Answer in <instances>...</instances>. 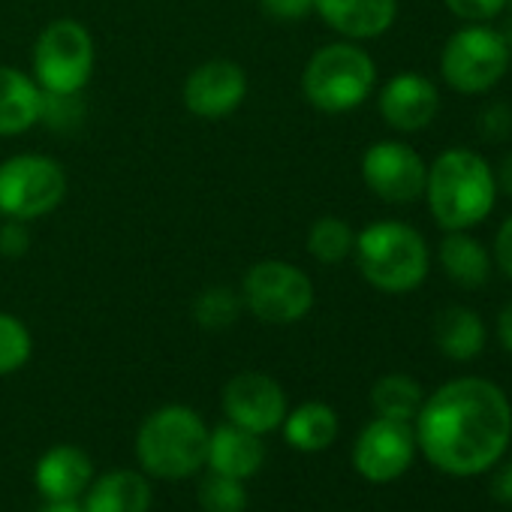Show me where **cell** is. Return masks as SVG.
Listing matches in <instances>:
<instances>
[{"instance_id":"7402d4cb","label":"cell","mask_w":512,"mask_h":512,"mask_svg":"<svg viewBox=\"0 0 512 512\" xmlns=\"http://www.w3.org/2000/svg\"><path fill=\"white\" fill-rule=\"evenodd\" d=\"M284 437L299 452H323L338 437V413L323 401H305L284 419Z\"/></svg>"},{"instance_id":"3957f363","label":"cell","mask_w":512,"mask_h":512,"mask_svg":"<svg viewBox=\"0 0 512 512\" xmlns=\"http://www.w3.org/2000/svg\"><path fill=\"white\" fill-rule=\"evenodd\" d=\"M353 256L359 275L380 293L404 296L425 284L431 250L419 229L401 220H377L356 232Z\"/></svg>"},{"instance_id":"2e32d148","label":"cell","mask_w":512,"mask_h":512,"mask_svg":"<svg viewBox=\"0 0 512 512\" xmlns=\"http://www.w3.org/2000/svg\"><path fill=\"white\" fill-rule=\"evenodd\" d=\"M266 461V449L260 434L244 431L232 422L217 425L214 431H208V455L205 464L214 473L232 476V479H250L253 473H260Z\"/></svg>"},{"instance_id":"603a6c76","label":"cell","mask_w":512,"mask_h":512,"mask_svg":"<svg viewBox=\"0 0 512 512\" xmlns=\"http://www.w3.org/2000/svg\"><path fill=\"white\" fill-rule=\"evenodd\" d=\"M422 401H425L422 386L413 377H407V374H386V377H380L371 386V407L383 419H395V422H410L413 425Z\"/></svg>"},{"instance_id":"5bb4252c","label":"cell","mask_w":512,"mask_h":512,"mask_svg":"<svg viewBox=\"0 0 512 512\" xmlns=\"http://www.w3.org/2000/svg\"><path fill=\"white\" fill-rule=\"evenodd\" d=\"M383 121L398 133H419L431 127V121L440 112V91L437 85L422 73H398L392 76L377 97Z\"/></svg>"},{"instance_id":"5b68a950","label":"cell","mask_w":512,"mask_h":512,"mask_svg":"<svg viewBox=\"0 0 512 512\" xmlns=\"http://www.w3.org/2000/svg\"><path fill=\"white\" fill-rule=\"evenodd\" d=\"M377 85L374 58L353 40L329 43L311 55L302 73L305 100L329 115L359 109Z\"/></svg>"},{"instance_id":"e575fe53","label":"cell","mask_w":512,"mask_h":512,"mask_svg":"<svg viewBox=\"0 0 512 512\" xmlns=\"http://www.w3.org/2000/svg\"><path fill=\"white\" fill-rule=\"evenodd\" d=\"M497 341L506 353H512V299L497 314Z\"/></svg>"},{"instance_id":"7a4b0ae2","label":"cell","mask_w":512,"mask_h":512,"mask_svg":"<svg viewBox=\"0 0 512 512\" xmlns=\"http://www.w3.org/2000/svg\"><path fill=\"white\" fill-rule=\"evenodd\" d=\"M425 202L443 232L479 226L497 205L491 163L473 148H446L428 166Z\"/></svg>"},{"instance_id":"d6a6232c","label":"cell","mask_w":512,"mask_h":512,"mask_svg":"<svg viewBox=\"0 0 512 512\" xmlns=\"http://www.w3.org/2000/svg\"><path fill=\"white\" fill-rule=\"evenodd\" d=\"M491 256H494L497 269L512 281V214L500 223V229H497V235H494V250H491Z\"/></svg>"},{"instance_id":"4dcf8cb0","label":"cell","mask_w":512,"mask_h":512,"mask_svg":"<svg viewBox=\"0 0 512 512\" xmlns=\"http://www.w3.org/2000/svg\"><path fill=\"white\" fill-rule=\"evenodd\" d=\"M28 247H31L28 223L7 217V223L0 226V253H4V256H22V253H28Z\"/></svg>"},{"instance_id":"ffe728a7","label":"cell","mask_w":512,"mask_h":512,"mask_svg":"<svg viewBox=\"0 0 512 512\" xmlns=\"http://www.w3.org/2000/svg\"><path fill=\"white\" fill-rule=\"evenodd\" d=\"M488 332L473 308L449 305L434 320V344L452 362H473L485 350Z\"/></svg>"},{"instance_id":"4316f807","label":"cell","mask_w":512,"mask_h":512,"mask_svg":"<svg viewBox=\"0 0 512 512\" xmlns=\"http://www.w3.org/2000/svg\"><path fill=\"white\" fill-rule=\"evenodd\" d=\"M199 503L205 512H244L247 494H244L241 479H232V476L211 470L199 485Z\"/></svg>"},{"instance_id":"4fadbf2b","label":"cell","mask_w":512,"mask_h":512,"mask_svg":"<svg viewBox=\"0 0 512 512\" xmlns=\"http://www.w3.org/2000/svg\"><path fill=\"white\" fill-rule=\"evenodd\" d=\"M247 97V73L235 61H205L184 82V106L196 118H226Z\"/></svg>"},{"instance_id":"484cf974","label":"cell","mask_w":512,"mask_h":512,"mask_svg":"<svg viewBox=\"0 0 512 512\" xmlns=\"http://www.w3.org/2000/svg\"><path fill=\"white\" fill-rule=\"evenodd\" d=\"M31 350H34V341H31L28 326L19 317L0 311V374H13L25 368L31 359Z\"/></svg>"},{"instance_id":"30bf717a","label":"cell","mask_w":512,"mask_h":512,"mask_svg":"<svg viewBox=\"0 0 512 512\" xmlns=\"http://www.w3.org/2000/svg\"><path fill=\"white\" fill-rule=\"evenodd\" d=\"M428 163L416 148L398 139L374 142L362 154L365 187L389 205H413L425 196Z\"/></svg>"},{"instance_id":"d590c367","label":"cell","mask_w":512,"mask_h":512,"mask_svg":"<svg viewBox=\"0 0 512 512\" xmlns=\"http://www.w3.org/2000/svg\"><path fill=\"white\" fill-rule=\"evenodd\" d=\"M494 178H497V190H500L503 196H509V199H512V151L500 160V166H497Z\"/></svg>"},{"instance_id":"d4e9b609","label":"cell","mask_w":512,"mask_h":512,"mask_svg":"<svg viewBox=\"0 0 512 512\" xmlns=\"http://www.w3.org/2000/svg\"><path fill=\"white\" fill-rule=\"evenodd\" d=\"M238 311H241V296L226 287H211L199 293V299L193 302V320L208 332L229 329L238 320Z\"/></svg>"},{"instance_id":"8fae6325","label":"cell","mask_w":512,"mask_h":512,"mask_svg":"<svg viewBox=\"0 0 512 512\" xmlns=\"http://www.w3.org/2000/svg\"><path fill=\"white\" fill-rule=\"evenodd\" d=\"M416 455V434L410 422H395L377 416L368 422L353 446V464L362 479L386 485L407 473Z\"/></svg>"},{"instance_id":"8d00e7d4","label":"cell","mask_w":512,"mask_h":512,"mask_svg":"<svg viewBox=\"0 0 512 512\" xmlns=\"http://www.w3.org/2000/svg\"><path fill=\"white\" fill-rule=\"evenodd\" d=\"M43 512H85L82 506H76L73 500H58V503H49Z\"/></svg>"},{"instance_id":"6da1fadb","label":"cell","mask_w":512,"mask_h":512,"mask_svg":"<svg viewBox=\"0 0 512 512\" xmlns=\"http://www.w3.org/2000/svg\"><path fill=\"white\" fill-rule=\"evenodd\" d=\"M416 449L449 476L491 470L512 440V404L485 377H458L434 389L413 419Z\"/></svg>"},{"instance_id":"f546056e","label":"cell","mask_w":512,"mask_h":512,"mask_svg":"<svg viewBox=\"0 0 512 512\" xmlns=\"http://www.w3.org/2000/svg\"><path fill=\"white\" fill-rule=\"evenodd\" d=\"M479 130L488 142H503L512 133V112L506 103H491L479 115Z\"/></svg>"},{"instance_id":"277c9868","label":"cell","mask_w":512,"mask_h":512,"mask_svg":"<svg viewBox=\"0 0 512 512\" xmlns=\"http://www.w3.org/2000/svg\"><path fill=\"white\" fill-rule=\"evenodd\" d=\"M136 455L142 470L157 479H187L205 464L208 428L190 407H160L142 422L136 434Z\"/></svg>"},{"instance_id":"e0dca14e","label":"cell","mask_w":512,"mask_h":512,"mask_svg":"<svg viewBox=\"0 0 512 512\" xmlns=\"http://www.w3.org/2000/svg\"><path fill=\"white\" fill-rule=\"evenodd\" d=\"M437 263L443 269V275L458 284L461 290H479L488 284L491 272H494V256L491 250L473 238L467 229L458 232H446L440 247H437Z\"/></svg>"},{"instance_id":"9c48e42d","label":"cell","mask_w":512,"mask_h":512,"mask_svg":"<svg viewBox=\"0 0 512 512\" xmlns=\"http://www.w3.org/2000/svg\"><path fill=\"white\" fill-rule=\"evenodd\" d=\"M94 40L76 19L52 22L34 46V82L52 94H79L94 73Z\"/></svg>"},{"instance_id":"836d02e7","label":"cell","mask_w":512,"mask_h":512,"mask_svg":"<svg viewBox=\"0 0 512 512\" xmlns=\"http://www.w3.org/2000/svg\"><path fill=\"white\" fill-rule=\"evenodd\" d=\"M491 497L503 506H512V461L491 473Z\"/></svg>"},{"instance_id":"1f68e13d","label":"cell","mask_w":512,"mask_h":512,"mask_svg":"<svg viewBox=\"0 0 512 512\" xmlns=\"http://www.w3.org/2000/svg\"><path fill=\"white\" fill-rule=\"evenodd\" d=\"M263 13L281 22H299L308 13H314V0H260Z\"/></svg>"},{"instance_id":"8992f818","label":"cell","mask_w":512,"mask_h":512,"mask_svg":"<svg viewBox=\"0 0 512 512\" xmlns=\"http://www.w3.org/2000/svg\"><path fill=\"white\" fill-rule=\"evenodd\" d=\"M512 49L506 37L488 25L458 28L440 52V76L455 94H488L506 76Z\"/></svg>"},{"instance_id":"9a60e30c","label":"cell","mask_w":512,"mask_h":512,"mask_svg":"<svg viewBox=\"0 0 512 512\" xmlns=\"http://www.w3.org/2000/svg\"><path fill=\"white\" fill-rule=\"evenodd\" d=\"M317 16L344 40L383 37L398 19V0H314Z\"/></svg>"},{"instance_id":"cb8c5ba5","label":"cell","mask_w":512,"mask_h":512,"mask_svg":"<svg viewBox=\"0 0 512 512\" xmlns=\"http://www.w3.org/2000/svg\"><path fill=\"white\" fill-rule=\"evenodd\" d=\"M356 232L344 217H320L308 229V253L323 266H338L353 256Z\"/></svg>"},{"instance_id":"44dd1931","label":"cell","mask_w":512,"mask_h":512,"mask_svg":"<svg viewBox=\"0 0 512 512\" xmlns=\"http://www.w3.org/2000/svg\"><path fill=\"white\" fill-rule=\"evenodd\" d=\"M151 485L136 470H112L94 482L85 500V512H148Z\"/></svg>"},{"instance_id":"d6986e66","label":"cell","mask_w":512,"mask_h":512,"mask_svg":"<svg viewBox=\"0 0 512 512\" xmlns=\"http://www.w3.org/2000/svg\"><path fill=\"white\" fill-rule=\"evenodd\" d=\"M43 88L22 70L0 64V136H19L40 124Z\"/></svg>"},{"instance_id":"f1b7e54d","label":"cell","mask_w":512,"mask_h":512,"mask_svg":"<svg viewBox=\"0 0 512 512\" xmlns=\"http://www.w3.org/2000/svg\"><path fill=\"white\" fill-rule=\"evenodd\" d=\"M506 4L509 0H443V7L467 25H485L497 19L506 10Z\"/></svg>"},{"instance_id":"ac0fdd59","label":"cell","mask_w":512,"mask_h":512,"mask_svg":"<svg viewBox=\"0 0 512 512\" xmlns=\"http://www.w3.org/2000/svg\"><path fill=\"white\" fill-rule=\"evenodd\" d=\"M91 458L79 446H52L40 461H37V488L49 503L58 500H76L88 482H91Z\"/></svg>"},{"instance_id":"52a82bcc","label":"cell","mask_w":512,"mask_h":512,"mask_svg":"<svg viewBox=\"0 0 512 512\" xmlns=\"http://www.w3.org/2000/svg\"><path fill=\"white\" fill-rule=\"evenodd\" d=\"M241 305L260 323L290 326L311 314L314 284L293 263L263 260L250 266L241 281Z\"/></svg>"},{"instance_id":"ba28073f","label":"cell","mask_w":512,"mask_h":512,"mask_svg":"<svg viewBox=\"0 0 512 512\" xmlns=\"http://www.w3.org/2000/svg\"><path fill=\"white\" fill-rule=\"evenodd\" d=\"M67 196L64 166L43 154H16L0 163V214L13 220H40Z\"/></svg>"},{"instance_id":"74e56055","label":"cell","mask_w":512,"mask_h":512,"mask_svg":"<svg viewBox=\"0 0 512 512\" xmlns=\"http://www.w3.org/2000/svg\"><path fill=\"white\" fill-rule=\"evenodd\" d=\"M506 7H509V13H512V0H509V4H506Z\"/></svg>"},{"instance_id":"7c38bea8","label":"cell","mask_w":512,"mask_h":512,"mask_svg":"<svg viewBox=\"0 0 512 512\" xmlns=\"http://www.w3.org/2000/svg\"><path fill=\"white\" fill-rule=\"evenodd\" d=\"M223 413L232 425L263 437L281 428L290 410H287V395L275 377L260 371H244L226 383Z\"/></svg>"},{"instance_id":"83f0119b","label":"cell","mask_w":512,"mask_h":512,"mask_svg":"<svg viewBox=\"0 0 512 512\" xmlns=\"http://www.w3.org/2000/svg\"><path fill=\"white\" fill-rule=\"evenodd\" d=\"M40 121H46L58 133H70V130H76L85 121V106L79 103V94H52V91H43Z\"/></svg>"}]
</instances>
